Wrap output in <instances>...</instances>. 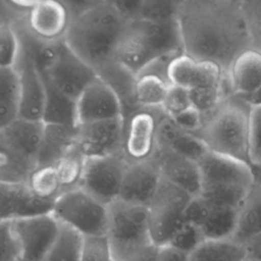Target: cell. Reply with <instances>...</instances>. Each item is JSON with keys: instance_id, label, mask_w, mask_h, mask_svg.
<instances>
[{"instance_id": "45", "label": "cell", "mask_w": 261, "mask_h": 261, "mask_svg": "<svg viewBox=\"0 0 261 261\" xmlns=\"http://www.w3.org/2000/svg\"><path fill=\"white\" fill-rule=\"evenodd\" d=\"M159 247L151 243L136 249L113 261H157Z\"/></svg>"}, {"instance_id": "36", "label": "cell", "mask_w": 261, "mask_h": 261, "mask_svg": "<svg viewBox=\"0 0 261 261\" xmlns=\"http://www.w3.org/2000/svg\"><path fill=\"white\" fill-rule=\"evenodd\" d=\"M178 3L179 0H141L137 19L159 22L174 20Z\"/></svg>"}, {"instance_id": "7", "label": "cell", "mask_w": 261, "mask_h": 261, "mask_svg": "<svg viewBox=\"0 0 261 261\" xmlns=\"http://www.w3.org/2000/svg\"><path fill=\"white\" fill-rule=\"evenodd\" d=\"M194 197L163 177L147 205L152 242L162 247L168 245L186 222V210Z\"/></svg>"}, {"instance_id": "13", "label": "cell", "mask_w": 261, "mask_h": 261, "mask_svg": "<svg viewBox=\"0 0 261 261\" xmlns=\"http://www.w3.org/2000/svg\"><path fill=\"white\" fill-rule=\"evenodd\" d=\"M19 16L27 30L46 44H58L65 40L71 23V15L63 1L37 0L33 8Z\"/></svg>"}, {"instance_id": "8", "label": "cell", "mask_w": 261, "mask_h": 261, "mask_svg": "<svg viewBox=\"0 0 261 261\" xmlns=\"http://www.w3.org/2000/svg\"><path fill=\"white\" fill-rule=\"evenodd\" d=\"M52 215L84 237L106 236L108 209L83 189L61 193L53 203Z\"/></svg>"}, {"instance_id": "12", "label": "cell", "mask_w": 261, "mask_h": 261, "mask_svg": "<svg viewBox=\"0 0 261 261\" xmlns=\"http://www.w3.org/2000/svg\"><path fill=\"white\" fill-rule=\"evenodd\" d=\"M22 261H45L54 244L60 223L52 213L39 214L11 222Z\"/></svg>"}, {"instance_id": "16", "label": "cell", "mask_w": 261, "mask_h": 261, "mask_svg": "<svg viewBox=\"0 0 261 261\" xmlns=\"http://www.w3.org/2000/svg\"><path fill=\"white\" fill-rule=\"evenodd\" d=\"M119 117H122L120 102L113 90L99 76L76 100L77 125Z\"/></svg>"}, {"instance_id": "42", "label": "cell", "mask_w": 261, "mask_h": 261, "mask_svg": "<svg viewBox=\"0 0 261 261\" xmlns=\"http://www.w3.org/2000/svg\"><path fill=\"white\" fill-rule=\"evenodd\" d=\"M250 160L251 164L261 162V106H254L251 108Z\"/></svg>"}, {"instance_id": "44", "label": "cell", "mask_w": 261, "mask_h": 261, "mask_svg": "<svg viewBox=\"0 0 261 261\" xmlns=\"http://www.w3.org/2000/svg\"><path fill=\"white\" fill-rule=\"evenodd\" d=\"M170 119L179 128L186 130V132H188L192 135L199 129V127L201 125V122H202L201 114L193 107H190L189 109H187L184 112L171 117Z\"/></svg>"}, {"instance_id": "29", "label": "cell", "mask_w": 261, "mask_h": 261, "mask_svg": "<svg viewBox=\"0 0 261 261\" xmlns=\"http://www.w3.org/2000/svg\"><path fill=\"white\" fill-rule=\"evenodd\" d=\"M208 207L207 216L199 226L204 239L212 241L231 239L237 227L239 209L214 207L209 204Z\"/></svg>"}, {"instance_id": "34", "label": "cell", "mask_w": 261, "mask_h": 261, "mask_svg": "<svg viewBox=\"0 0 261 261\" xmlns=\"http://www.w3.org/2000/svg\"><path fill=\"white\" fill-rule=\"evenodd\" d=\"M87 158L76 144L54 166L60 179L63 192L80 187Z\"/></svg>"}, {"instance_id": "43", "label": "cell", "mask_w": 261, "mask_h": 261, "mask_svg": "<svg viewBox=\"0 0 261 261\" xmlns=\"http://www.w3.org/2000/svg\"><path fill=\"white\" fill-rule=\"evenodd\" d=\"M182 53H184V51H175V52H171V53H167V54H164L162 56H159V57L155 58L154 60H152L150 63H148L138 73V75H142V74L155 75V76L161 79L162 81L166 82L168 85H170L169 80H168L169 65L175 57H177L178 55H180Z\"/></svg>"}, {"instance_id": "37", "label": "cell", "mask_w": 261, "mask_h": 261, "mask_svg": "<svg viewBox=\"0 0 261 261\" xmlns=\"http://www.w3.org/2000/svg\"><path fill=\"white\" fill-rule=\"evenodd\" d=\"M204 241V236L201 229L190 222H185L182 226L173 236L168 245L190 255L193 253Z\"/></svg>"}, {"instance_id": "38", "label": "cell", "mask_w": 261, "mask_h": 261, "mask_svg": "<svg viewBox=\"0 0 261 261\" xmlns=\"http://www.w3.org/2000/svg\"><path fill=\"white\" fill-rule=\"evenodd\" d=\"M247 27L252 41V49L261 52V0H241Z\"/></svg>"}, {"instance_id": "4", "label": "cell", "mask_w": 261, "mask_h": 261, "mask_svg": "<svg viewBox=\"0 0 261 261\" xmlns=\"http://www.w3.org/2000/svg\"><path fill=\"white\" fill-rule=\"evenodd\" d=\"M182 51L176 19L170 21L130 20L119 44L115 62L136 75L152 60Z\"/></svg>"}, {"instance_id": "22", "label": "cell", "mask_w": 261, "mask_h": 261, "mask_svg": "<svg viewBox=\"0 0 261 261\" xmlns=\"http://www.w3.org/2000/svg\"><path fill=\"white\" fill-rule=\"evenodd\" d=\"M77 125L45 124L37 166H54L76 144Z\"/></svg>"}, {"instance_id": "41", "label": "cell", "mask_w": 261, "mask_h": 261, "mask_svg": "<svg viewBox=\"0 0 261 261\" xmlns=\"http://www.w3.org/2000/svg\"><path fill=\"white\" fill-rule=\"evenodd\" d=\"M20 249L11 222L0 223V261H18Z\"/></svg>"}, {"instance_id": "49", "label": "cell", "mask_w": 261, "mask_h": 261, "mask_svg": "<svg viewBox=\"0 0 261 261\" xmlns=\"http://www.w3.org/2000/svg\"><path fill=\"white\" fill-rule=\"evenodd\" d=\"M253 175V180L255 184H258L261 186V162L259 163H253L250 165Z\"/></svg>"}, {"instance_id": "5", "label": "cell", "mask_w": 261, "mask_h": 261, "mask_svg": "<svg viewBox=\"0 0 261 261\" xmlns=\"http://www.w3.org/2000/svg\"><path fill=\"white\" fill-rule=\"evenodd\" d=\"M197 164L201 177L199 197L214 207L239 209L254 182L250 165L208 150Z\"/></svg>"}, {"instance_id": "23", "label": "cell", "mask_w": 261, "mask_h": 261, "mask_svg": "<svg viewBox=\"0 0 261 261\" xmlns=\"http://www.w3.org/2000/svg\"><path fill=\"white\" fill-rule=\"evenodd\" d=\"M229 81L233 95L247 97L261 88V52L249 49L232 63Z\"/></svg>"}, {"instance_id": "27", "label": "cell", "mask_w": 261, "mask_h": 261, "mask_svg": "<svg viewBox=\"0 0 261 261\" xmlns=\"http://www.w3.org/2000/svg\"><path fill=\"white\" fill-rule=\"evenodd\" d=\"M42 76L46 90L42 122L45 124L77 125L76 101L61 93L43 74Z\"/></svg>"}, {"instance_id": "53", "label": "cell", "mask_w": 261, "mask_h": 261, "mask_svg": "<svg viewBox=\"0 0 261 261\" xmlns=\"http://www.w3.org/2000/svg\"><path fill=\"white\" fill-rule=\"evenodd\" d=\"M18 261H22V260H21V259H19V260H18Z\"/></svg>"}, {"instance_id": "32", "label": "cell", "mask_w": 261, "mask_h": 261, "mask_svg": "<svg viewBox=\"0 0 261 261\" xmlns=\"http://www.w3.org/2000/svg\"><path fill=\"white\" fill-rule=\"evenodd\" d=\"M27 185L35 196L52 203L63 193L55 166H36L31 172Z\"/></svg>"}, {"instance_id": "35", "label": "cell", "mask_w": 261, "mask_h": 261, "mask_svg": "<svg viewBox=\"0 0 261 261\" xmlns=\"http://www.w3.org/2000/svg\"><path fill=\"white\" fill-rule=\"evenodd\" d=\"M20 51L16 30L10 18L0 23V67H15Z\"/></svg>"}, {"instance_id": "11", "label": "cell", "mask_w": 261, "mask_h": 261, "mask_svg": "<svg viewBox=\"0 0 261 261\" xmlns=\"http://www.w3.org/2000/svg\"><path fill=\"white\" fill-rule=\"evenodd\" d=\"M164 115L161 108H141L123 119L122 154L128 163L146 160L155 154L158 127Z\"/></svg>"}, {"instance_id": "3", "label": "cell", "mask_w": 261, "mask_h": 261, "mask_svg": "<svg viewBox=\"0 0 261 261\" xmlns=\"http://www.w3.org/2000/svg\"><path fill=\"white\" fill-rule=\"evenodd\" d=\"M251 108L240 96L225 97L215 109L201 115V125L193 135L208 151L250 165Z\"/></svg>"}, {"instance_id": "17", "label": "cell", "mask_w": 261, "mask_h": 261, "mask_svg": "<svg viewBox=\"0 0 261 261\" xmlns=\"http://www.w3.org/2000/svg\"><path fill=\"white\" fill-rule=\"evenodd\" d=\"M19 75V117L33 121H42L46 90L38 65L22 51L15 64Z\"/></svg>"}, {"instance_id": "28", "label": "cell", "mask_w": 261, "mask_h": 261, "mask_svg": "<svg viewBox=\"0 0 261 261\" xmlns=\"http://www.w3.org/2000/svg\"><path fill=\"white\" fill-rule=\"evenodd\" d=\"M19 75L15 67H0V129L19 117Z\"/></svg>"}, {"instance_id": "20", "label": "cell", "mask_w": 261, "mask_h": 261, "mask_svg": "<svg viewBox=\"0 0 261 261\" xmlns=\"http://www.w3.org/2000/svg\"><path fill=\"white\" fill-rule=\"evenodd\" d=\"M155 153L159 162L161 176L164 179L186 191L193 197L200 195V170L195 160L159 147H157Z\"/></svg>"}, {"instance_id": "33", "label": "cell", "mask_w": 261, "mask_h": 261, "mask_svg": "<svg viewBox=\"0 0 261 261\" xmlns=\"http://www.w3.org/2000/svg\"><path fill=\"white\" fill-rule=\"evenodd\" d=\"M169 87L170 85L155 75H138L135 87L137 104L140 108H161Z\"/></svg>"}, {"instance_id": "21", "label": "cell", "mask_w": 261, "mask_h": 261, "mask_svg": "<svg viewBox=\"0 0 261 261\" xmlns=\"http://www.w3.org/2000/svg\"><path fill=\"white\" fill-rule=\"evenodd\" d=\"M0 130L9 144L24 159L37 166L44 133V123L42 121H33L18 117Z\"/></svg>"}, {"instance_id": "50", "label": "cell", "mask_w": 261, "mask_h": 261, "mask_svg": "<svg viewBox=\"0 0 261 261\" xmlns=\"http://www.w3.org/2000/svg\"><path fill=\"white\" fill-rule=\"evenodd\" d=\"M0 14H3V15H5V16L9 17V12H8V10H7V8H6L5 4H4V2H0Z\"/></svg>"}, {"instance_id": "18", "label": "cell", "mask_w": 261, "mask_h": 261, "mask_svg": "<svg viewBox=\"0 0 261 261\" xmlns=\"http://www.w3.org/2000/svg\"><path fill=\"white\" fill-rule=\"evenodd\" d=\"M53 203L35 196L27 184L0 180V223L50 213Z\"/></svg>"}, {"instance_id": "51", "label": "cell", "mask_w": 261, "mask_h": 261, "mask_svg": "<svg viewBox=\"0 0 261 261\" xmlns=\"http://www.w3.org/2000/svg\"><path fill=\"white\" fill-rule=\"evenodd\" d=\"M7 18H9V17H7V16H5V15H3V14H0V23H1L4 19H7Z\"/></svg>"}, {"instance_id": "46", "label": "cell", "mask_w": 261, "mask_h": 261, "mask_svg": "<svg viewBox=\"0 0 261 261\" xmlns=\"http://www.w3.org/2000/svg\"><path fill=\"white\" fill-rule=\"evenodd\" d=\"M157 261H189V255L170 245L159 247Z\"/></svg>"}, {"instance_id": "40", "label": "cell", "mask_w": 261, "mask_h": 261, "mask_svg": "<svg viewBox=\"0 0 261 261\" xmlns=\"http://www.w3.org/2000/svg\"><path fill=\"white\" fill-rule=\"evenodd\" d=\"M192 107L189 90L177 86H170L166 93L161 109L168 117H173Z\"/></svg>"}, {"instance_id": "31", "label": "cell", "mask_w": 261, "mask_h": 261, "mask_svg": "<svg viewBox=\"0 0 261 261\" xmlns=\"http://www.w3.org/2000/svg\"><path fill=\"white\" fill-rule=\"evenodd\" d=\"M83 244L84 236L75 229L60 223L57 238L45 261H80Z\"/></svg>"}, {"instance_id": "2", "label": "cell", "mask_w": 261, "mask_h": 261, "mask_svg": "<svg viewBox=\"0 0 261 261\" xmlns=\"http://www.w3.org/2000/svg\"><path fill=\"white\" fill-rule=\"evenodd\" d=\"M127 23L113 1H96L71 20L64 42L98 72L115 62Z\"/></svg>"}, {"instance_id": "52", "label": "cell", "mask_w": 261, "mask_h": 261, "mask_svg": "<svg viewBox=\"0 0 261 261\" xmlns=\"http://www.w3.org/2000/svg\"><path fill=\"white\" fill-rule=\"evenodd\" d=\"M244 261H255V260H254V259H251V258H249V257L247 256V258H246Z\"/></svg>"}, {"instance_id": "26", "label": "cell", "mask_w": 261, "mask_h": 261, "mask_svg": "<svg viewBox=\"0 0 261 261\" xmlns=\"http://www.w3.org/2000/svg\"><path fill=\"white\" fill-rule=\"evenodd\" d=\"M98 76L104 81L117 96L121 108L122 118L125 119L135 111L141 109L136 101L135 87L137 75L120 65L112 62L97 72Z\"/></svg>"}, {"instance_id": "6", "label": "cell", "mask_w": 261, "mask_h": 261, "mask_svg": "<svg viewBox=\"0 0 261 261\" xmlns=\"http://www.w3.org/2000/svg\"><path fill=\"white\" fill-rule=\"evenodd\" d=\"M107 209L106 237L110 244L113 260L153 243L146 206L128 204L118 199L109 204Z\"/></svg>"}, {"instance_id": "1", "label": "cell", "mask_w": 261, "mask_h": 261, "mask_svg": "<svg viewBox=\"0 0 261 261\" xmlns=\"http://www.w3.org/2000/svg\"><path fill=\"white\" fill-rule=\"evenodd\" d=\"M176 22L184 53L228 77L234 60L252 49L241 0H179Z\"/></svg>"}, {"instance_id": "9", "label": "cell", "mask_w": 261, "mask_h": 261, "mask_svg": "<svg viewBox=\"0 0 261 261\" xmlns=\"http://www.w3.org/2000/svg\"><path fill=\"white\" fill-rule=\"evenodd\" d=\"M41 72L56 89L75 101L98 79L96 70L77 56L64 41L57 44L52 60Z\"/></svg>"}, {"instance_id": "39", "label": "cell", "mask_w": 261, "mask_h": 261, "mask_svg": "<svg viewBox=\"0 0 261 261\" xmlns=\"http://www.w3.org/2000/svg\"><path fill=\"white\" fill-rule=\"evenodd\" d=\"M80 261H113L108 238L106 236L84 237Z\"/></svg>"}, {"instance_id": "48", "label": "cell", "mask_w": 261, "mask_h": 261, "mask_svg": "<svg viewBox=\"0 0 261 261\" xmlns=\"http://www.w3.org/2000/svg\"><path fill=\"white\" fill-rule=\"evenodd\" d=\"M242 98L245 99L251 107L261 106V88L259 90H257L254 94L247 96V97H242Z\"/></svg>"}, {"instance_id": "19", "label": "cell", "mask_w": 261, "mask_h": 261, "mask_svg": "<svg viewBox=\"0 0 261 261\" xmlns=\"http://www.w3.org/2000/svg\"><path fill=\"white\" fill-rule=\"evenodd\" d=\"M224 77L220 68L210 62H200L192 59L185 53L175 57L168 68L170 85L193 90L196 88L216 86Z\"/></svg>"}, {"instance_id": "14", "label": "cell", "mask_w": 261, "mask_h": 261, "mask_svg": "<svg viewBox=\"0 0 261 261\" xmlns=\"http://www.w3.org/2000/svg\"><path fill=\"white\" fill-rule=\"evenodd\" d=\"M123 118L77 125L76 146L87 159L122 153Z\"/></svg>"}, {"instance_id": "30", "label": "cell", "mask_w": 261, "mask_h": 261, "mask_svg": "<svg viewBox=\"0 0 261 261\" xmlns=\"http://www.w3.org/2000/svg\"><path fill=\"white\" fill-rule=\"evenodd\" d=\"M246 258V247L231 239L206 240L189 255V261H244Z\"/></svg>"}, {"instance_id": "15", "label": "cell", "mask_w": 261, "mask_h": 261, "mask_svg": "<svg viewBox=\"0 0 261 261\" xmlns=\"http://www.w3.org/2000/svg\"><path fill=\"white\" fill-rule=\"evenodd\" d=\"M161 178L156 153L146 160L128 163L124 172L119 200L128 204L147 207Z\"/></svg>"}, {"instance_id": "24", "label": "cell", "mask_w": 261, "mask_h": 261, "mask_svg": "<svg viewBox=\"0 0 261 261\" xmlns=\"http://www.w3.org/2000/svg\"><path fill=\"white\" fill-rule=\"evenodd\" d=\"M261 233V186L253 182L238 210L237 227L231 240L246 246Z\"/></svg>"}, {"instance_id": "25", "label": "cell", "mask_w": 261, "mask_h": 261, "mask_svg": "<svg viewBox=\"0 0 261 261\" xmlns=\"http://www.w3.org/2000/svg\"><path fill=\"white\" fill-rule=\"evenodd\" d=\"M157 147L168 149L196 162L207 151L205 145L197 137L179 128L166 115L162 117L159 123Z\"/></svg>"}, {"instance_id": "10", "label": "cell", "mask_w": 261, "mask_h": 261, "mask_svg": "<svg viewBox=\"0 0 261 261\" xmlns=\"http://www.w3.org/2000/svg\"><path fill=\"white\" fill-rule=\"evenodd\" d=\"M127 164L122 153L89 158L86 161L80 188L108 206L119 199Z\"/></svg>"}, {"instance_id": "47", "label": "cell", "mask_w": 261, "mask_h": 261, "mask_svg": "<svg viewBox=\"0 0 261 261\" xmlns=\"http://www.w3.org/2000/svg\"><path fill=\"white\" fill-rule=\"evenodd\" d=\"M245 247L249 258L255 261H261V233L251 240Z\"/></svg>"}]
</instances>
